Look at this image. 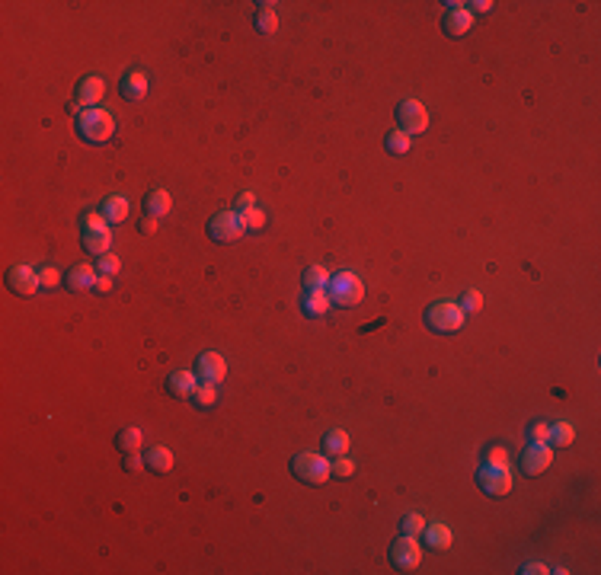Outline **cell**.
Here are the masks:
<instances>
[{
  "label": "cell",
  "instance_id": "cell-1",
  "mask_svg": "<svg viewBox=\"0 0 601 575\" xmlns=\"http://www.w3.org/2000/svg\"><path fill=\"white\" fill-rule=\"evenodd\" d=\"M291 473H295V480L307 482V486H323L333 476V464L317 451H301L291 457Z\"/></svg>",
  "mask_w": 601,
  "mask_h": 575
},
{
  "label": "cell",
  "instance_id": "cell-2",
  "mask_svg": "<svg viewBox=\"0 0 601 575\" xmlns=\"http://www.w3.org/2000/svg\"><path fill=\"white\" fill-rule=\"evenodd\" d=\"M77 135L87 144H106L109 137L116 135V122H112V115L100 106L83 109V112H77Z\"/></svg>",
  "mask_w": 601,
  "mask_h": 575
},
{
  "label": "cell",
  "instance_id": "cell-3",
  "mask_svg": "<svg viewBox=\"0 0 601 575\" xmlns=\"http://www.w3.org/2000/svg\"><path fill=\"white\" fill-rule=\"evenodd\" d=\"M326 295H330V301H333L336 307H355V304H362V297H365V285L355 272H336V275H330Z\"/></svg>",
  "mask_w": 601,
  "mask_h": 575
},
{
  "label": "cell",
  "instance_id": "cell-4",
  "mask_svg": "<svg viewBox=\"0 0 601 575\" xmlns=\"http://www.w3.org/2000/svg\"><path fill=\"white\" fill-rule=\"evenodd\" d=\"M426 326L432 332H457L464 326V310H461V304H454V301H438V304H432V307L426 310Z\"/></svg>",
  "mask_w": 601,
  "mask_h": 575
},
{
  "label": "cell",
  "instance_id": "cell-5",
  "mask_svg": "<svg viewBox=\"0 0 601 575\" xmlns=\"http://www.w3.org/2000/svg\"><path fill=\"white\" fill-rule=\"evenodd\" d=\"M247 230H243V221H240L237 211H217L208 221V237L215 243H237Z\"/></svg>",
  "mask_w": 601,
  "mask_h": 575
},
{
  "label": "cell",
  "instance_id": "cell-6",
  "mask_svg": "<svg viewBox=\"0 0 601 575\" xmlns=\"http://www.w3.org/2000/svg\"><path fill=\"white\" fill-rule=\"evenodd\" d=\"M477 482H480V489H483L486 496H493V499H499V496H508L512 492V470H508V464L506 467H493V464H483V467L477 470Z\"/></svg>",
  "mask_w": 601,
  "mask_h": 575
},
{
  "label": "cell",
  "instance_id": "cell-7",
  "mask_svg": "<svg viewBox=\"0 0 601 575\" xmlns=\"http://www.w3.org/2000/svg\"><path fill=\"white\" fill-rule=\"evenodd\" d=\"M102 96H106V83H102V77H96V74H90V77H83L77 83V93H74V102H67V109L71 112H83V109H93L102 102Z\"/></svg>",
  "mask_w": 601,
  "mask_h": 575
},
{
  "label": "cell",
  "instance_id": "cell-8",
  "mask_svg": "<svg viewBox=\"0 0 601 575\" xmlns=\"http://www.w3.org/2000/svg\"><path fill=\"white\" fill-rule=\"evenodd\" d=\"M391 562L393 569H400V572H413L416 566L422 562V546L416 537H406V534H400V540L391 546Z\"/></svg>",
  "mask_w": 601,
  "mask_h": 575
},
{
  "label": "cell",
  "instance_id": "cell-9",
  "mask_svg": "<svg viewBox=\"0 0 601 575\" xmlns=\"http://www.w3.org/2000/svg\"><path fill=\"white\" fill-rule=\"evenodd\" d=\"M397 122L400 131H406V135H422L428 128V109L416 100H403L397 106Z\"/></svg>",
  "mask_w": 601,
  "mask_h": 575
},
{
  "label": "cell",
  "instance_id": "cell-10",
  "mask_svg": "<svg viewBox=\"0 0 601 575\" xmlns=\"http://www.w3.org/2000/svg\"><path fill=\"white\" fill-rule=\"evenodd\" d=\"M7 285H10V291H13V295H22V297L36 295L39 288H42V285H39V272H36V269H29V266H22V262L7 272Z\"/></svg>",
  "mask_w": 601,
  "mask_h": 575
},
{
  "label": "cell",
  "instance_id": "cell-11",
  "mask_svg": "<svg viewBox=\"0 0 601 575\" xmlns=\"http://www.w3.org/2000/svg\"><path fill=\"white\" fill-rule=\"evenodd\" d=\"M553 464V451H551V445H534L531 441L528 445V451L522 454V467H525V473L528 476H537V473H543V470Z\"/></svg>",
  "mask_w": 601,
  "mask_h": 575
},
{
  "label": "cell",
  "instance_id": "cell-12",
  "mask_svg": "<svg viewBox=\"0 0 601 575\" xmlns=\"http://www.w3.org/2000/svg\"><path fill=\"white\" fill-rule=\"evenodd\" d=\"M196 365H198V381L217 384V381H224V377H227V361H224V355H217V352H202Z\"/></svg>",
  "mask_w": 601,
  "mask_h": 575
},
{
  "label": "cell",
  "instance_id": "cell-13",
  "mask_svg": "<svg viewBox=\"0 0 601 575\" xmlns=\"http://www.w3.org/2000/svg\"><path fill=\"white\" fill-rule=\"evenodd\" d=\"M448 13H445V20H442V26H445V32H448L451 39H461V36H467L471 32V22H473V16L467 13V7L464 4H448Z\"/></svg>",
  "mask_w": 601,
  "mask_h": 575
},
{
  "label": "cell",
  "instance_id": "cell-14",
  "mask_svg": "<svg viewBox=\"0 0 601 575\" xmlns=\"http://www.w3.org/2000/svg\"><path fill=\"white\" fill-rule=\"evenodd\" d=\"M147 74L144 71H128L122 77V83H119V93H122V100L128 102H141L147 96Z\"/></svg>",
  "mask_w": 601,
  "mask_h": 575
},
{
  "label": "cell",
  "instance_id": "cell-15",
  "mask_svg": "<svg viewBox=\"0 0 601 575\" xmlns=\"http://www.w3.org/2000/svg\"><path fill=\"white\" fill-rule=\"evenodd\" d=\"M144 467L151 470V473H157V476L170 473V470H173V451L163 447V445H151L147 447V454H144Z\"/></svg>",
  "mask_w": 601,
  "mask_h": 575
},
{
  "label": "cell",
  "instance_id": "cell-16",
  "mask_svg": "<svg viewBox=\"0 0 601 575\" xmlns=\"http://www.w3.org/2000/svg\"><path fill=\"white\" fill-rule=\"evenodd\" d=\"M96 278H100V272H96L93 266H87V262L74 266L71 272L65 275V281H67V288H71V291H90V288L96 285Z\"/></svg>",
  "mask_w": 601,
  "mask_h": 575
},
{
  "label": "cell",
  "instance_id": "cell-17",
  "mask_svg": "<svg viewBox=\"0 0 601 575\" xmlns=\"http://www.w3.org/2000/svg\"><path fill=\"white\" fill-rule=\"evenodd\" d=\"M330 307H333V301H330L326 291H304L301 295V310L307 316H323V313H330Z\"/></svg>",
  "mask_w": 601,
  "mask_h": 575
},
{
  "label": "cell",
  "instance_id": "cell-18",
  "mask_svg": "<svg viewBox=\"0 0 601 575\" xmlns=\"http://www.w3.org/2000/svg\"><path fill=\"white\" fill-rule=\"evenodd\" d=\"M196 387H198V381H196V374L192 371H173L167 377V390L173 396H192Z\"/></svg>",
  "mask_w": 601,
  "mask_h": 575
},
{
  "label": "cell",
  "instance_id": "cell-19",
  "mask_svg": "<svg viewBox=\"0 0 601 575\" xmlns=\"http://www.w3.org/2000/svg\"><path fill=\"white\" fill-rule=\"evenodd\" d=\"M170 208H173V198H170V192H163V189H151V192L144 195V215L163 217Z\"/></svg>",
  "mask_w": 601,
  "mask_h": 575
},
{
  "label": "cell",
  "instance_id": "cell-20",
  "mask_svg": "<svg viewBox=\"0 0 601 575\" xmlns=\"http://www.w3.org/2000/svg\"><path fill=\"white\" fill-rule=\"evenodd\" d=\"M102 215H106L109 224H122L125 217H128V198L125 195H109L106 201H102Z\"/></svg>",
  "mask_w": 601,
  "mask_h": 575
},
{
  "label": "cell",
  "instance_id": "cell-21",
  "mask_svg": "<svg viewBox=\"0 0 601 575\" xmlns=\"http://www.w3.org/2000/svg\"><path fill=\"white\" fill-rule=\"evenodd\" d=\"M426 543L432 546V550H448L451 546V527L442 525V521H432V525H426Z\"/></svg>",
  "mask_w": 601,
  "mask_h": 575
},
{
  "label": "cell",
  "instance_id": "cell-22",
  "mask_svg": "<svg viewBox=\"0 0 601 575\" xmlns=\"http://www.w3.org/2000/svg\"><path fill=\"white\" fill-rule=\"evenodd\" d=\"M323 451H326V457H342L349 451V435L342 428H330L323 435Z\"/></svg>",
  "mask_w": 601,
  "mask_h": 575
},
{
  "label": "cell",
  "instance_id": "cell-23",
  "mask_svg": "<svg viewBox=\"0 0 601 575\" xmlns=\"http://www.w3.org/2000/svg\"><path fill=\"white\" fill-rule=\"evenodd\" d=\"M109 246H112V234L109 230H100V234H83V250L90 252V256H106Z\"/></svg>",
  "mask_w": 601,
  "mask_h": 575
},
{
  "label": "cell",
  "instance_id": "cell-24",
  "mask_svg": "<svg viewBox=\"0 0 601 575\" xmlns=\"http://www.w3.org/2000/svg\"><path fill=\"white\" fill-rule=\"evenodd\" d=\"M256 29H259L262 36H272L278 29V16H276L272 4H259V10H256Z\"/></svg>",
  "mask_w": 601,
  "mask_h": 575
},
{
  "label": "cell",
  "instance_id": "cell-25",
  "mask_svg": "<svg viewBox=\"0 0 601 575\" xmlns=\"http://www.w3.org/2000/svg\"><path fill=\"white\" fill-rule=\"evenodd\" d=\"M189 400L196 402L198 410H208V406H215V400H217V384L198 381V387L192 390V396H189Z\"/></svg>",
  "mask_w": 601,
  "mask_h": 575
},
{
  "label": "cell",
  "instance_id": "cell-26",
  "mask_svg": "<svg viewBox=\"0 0 601 575\" xmlns=\"http://www.w3.org/2000/svg\"><path fill=\"white\" fill-rule=\"evenodd\" d=\"M141 441H144V435H141V428H135V425H131V428H122L116 435V447L125 454H135L141 447Z\"/></svg>",
  "mask_w": 601,
  "mask_h": 575
},
{
  "label": "cell",
  "instance_id": "cell-27",
  "mask_svg": "<svg viewBox=\"0 0 601 575\" xmlns=\"http://www.w3.org/2000/svg\"><path fill=\"white\" fill-rule=\"evenodd\" d=\"M330 285V272L323 266H311L304 272V291H326Z\"/></svg>",
  "mask_w": 601,
  "mask_h": 575
},
{
  "label": "cell",
  "instance_id": "cell-28",
  "mask_svg": "<svg viewBox=\"0 0 601 575\" xmlns=\"http://www.w3.org/2000/svg\"><path fill=\"white\" fill-rule=\"evenodd\" d=\"M80 230L83 234H100V230H109V221L102 211H87V215L80 217Z\"/></svg>",
  "mask_w": 601,
  "mask_h": 575
},
{
  "label": "cell",
  "instance_id": "cell-29",
  "mask_svg": "<svg viewBox=\"0 0 601 575\" xmlns=\"http://www.w3.org/2000/svg\"><path fill=\"white\" fill-rule=\"evenodd\" d=\"M572 438H576V431H572V425H569V422H557V425H551V445H557V447H569V445H572Z\"/></svg>",
  "mask_w": 601,
  "mask_h": 575
},
{
  "label": "cell",
  "instance_id": "cell-30",
  "mask_svg": "<svg viewBox=\"0 0 601 575\" xmlns=\"http://www.w3.org/2000/svg\"><path fill=\"white\" fill-rule=\"evenodd\" d=\"M422 531H426V518L416 515V511H410V515L400 521V534H406V537H419Z\"/></svg>",
  "mask_w": 601,
  "mask_h": 575
},
{
  "label": "cell",
  "instance_id": "cell-31",
  "mask_svg": "<svg viewBox=\"0 0 601 575\" xmlns=\"http://www.w3.org/2000/svg\"><path fill=\"white\" fill-rule=\"evenodd\" d=\"M410 144H413V137L406 135V131H391V135H387V151L391 154H406L410 151Z\"/></svg>",
  "mask_w": 601,
  "mask_h": 575
},
{
  "label": "cell",
  "instance_id": "cell-32",
  "mask_svg": "<svg viewBox=\"0 0 601 575\" xmlns=\"http://www.w3.org/2000/svg\"><path fill=\"white\" fill-rule=\"evenodd\" d=\"M240 221H243V230H262L266 227V215H262L259 208L240 211Z\"/></svg>",
  "mask_w": 601,
  "mask_h": 575
},
{
  "label": "cell",
  "instance_id": "cell-33",
  "mask_svg": "<svg viewBox=\"0 0 601 575\" xmlns=\"http://www.w3.org/2000/svg\"><path fill=\"white\" fill-rule=\"evenodd\" d=\"M119 269H122V259L112 256V252H106V256L96 259V272H100V275H116Z\"/></svg>",
  "mask_w": 601,
  "mask_h": 575
},
{
  "label": "cell",
  "instance_id": "cell-34",
  "mask_svg": "<svg viewBox=\"0 0 601 575\" xmlns=\"http://www.w3.org/2000/svg\"><path fill=\"white\" fill-rule=\"evenodd\" d=\"M483 307V295L480 291H464L461 295V310L464 313H473V310Z\"/></svg>",
  "mask_w": 601,
  "mask_h": 575
},
{
  "label": "cell",
  "instance_id": "cell-35",
  "mask_svg": "<svg viewBox=\"0 0 601 575\" xmlns=\"http://www.w3.org/2000/svg\"><path fill=\"white\" fill-rule=\"evenodd\" d=\"M528 435H531V441H534V445H551V425H547V422H534L528 428Z\"/></svg>",
  "mask_w": 601,
  "mask_h": 575
},
{
  "label": "cell",
  "instance_id": "cell-36",
  "mask_svg": "<svg viewBox=\"0 0 601 575\" xmlns=\"http://www.w3.org/2000/svg\"><path fill=\"white\" fill-rule=\"evenodd\" d=\"M61 281V272L55 266H45V269H39V285L42 288H55Z\"/></svg>",
  "mask_w": 601,
  "mask_h": 575
},
{
  "label": "cell",
  "instance_id": "cell-37",
  "mask_svg": "<svg viewBox=\"0 0 601 575\" xmlns=\"http://www.w3.org/2000/svg\"><path fill=\"white\" fill-rule=\"evenodd\" d=\"M486 464H493V467H506L508 454L502 451V447H486Z\"/></svg>",
  "mask_w": 601,
  "mask_h": 575
},
{
  "label": "cell",
  "instance_id": "cell-38",
  "mask_svg": "<svg viewBox=\"0 0 601 575\" xmlns=\"http://www.w3.org/2000/svg\"><path fill=\"white\" fill-rule=\"evenodd\" d=\"M352 473H355V460H349L346 454H342V457L333 464V476H352Z\"/></svg>",
  "mask_w": 601,
  "mask_h": 575
},
{
  "label": "cell",
  "instance_id": "cell-39",
  "mask_svg": "<svg viewBox=\"0 0 601 575\" xmlns=\"http://www.w3.org/2000/svg\"><path fill=\"white\" fill-rule=\"evenodd\" d=\"M237 208H240V211L256 208V195H253V192H240V195H237Z\"/></svg>",
  "mask_w": 601,
  "mask_h": 575
},
{
  "label": "cell",
  "instance_id": "cell-40",
  "mask_svg": "<svg viewBox=\"0 0 601 575\" xmlns=\"http://www.w3.org/2000/svg\"><path fill=\"white\" fill-rule=\"evenodd\" d=\"M138 230H141V234H154V230H157V217H154V215H144V217L138 221Z\"/></svg>",
  "mask_w": 601,
  "mask_h": 575
},
{
  "label": "cell",
  "instance_id": "cell-41",
  "mask_svg": "<svg viewBox=\"0 0 601 575\" xmlns=\"http://www.w3.org/2000/svg\"><path fill=\"white\" fill-rule=\"evenodd\" d=\"M93 291L109 295V291H112V275H100V278H96V285H93Z\"/></svg>",
  "mask_w": 601,
  "mask_h": 575
},
{
  "label": "cell",
  "instance_id": "cell-42",
  "mask_svg": "<svg viewBox=\"0 0 601 575\" xmlns=\"http://www.w3.org/2000/svg\"><path fill=\"white\" fill-rule=\"evenodd\" d=\"M464 7H471L467 10V13H489V10H493V4H489V0H477V4H464Z\"/></svg>",
  "mask_w": 601,
  "mask_h": 575
},
{
  "label": "cell",
  "instance_id": "cell-43",
  "mask_svg": "<svg viewBox=\"0 0 601 575\" xmlns=\"http://www.w3.org/2000/svg\"><path fill=\"white\" fill-rule=\"evenodd\" d=\"M125 467H128V473H138V470L144 467V457H138V454H128V460H125Z\"/></svg>",
  "mask_w": 601,
  "mask_h": 575
},
{
  "label": "cell",
  "instance_id": "cell-44",
  "mask_svg": "<svg viewBox=\"0 0 601 575\" xmlns=\"http://www.w3.org/2000/svg\"><path fill=\"white\" fill-rule=\"evenodd\" d=\"M522 572H525V575H543V572H551V569L543 566V562H528Z\"/></svg>",
  "mask_w": 601,
  "mask_h": 575
}]
</instances>
